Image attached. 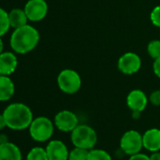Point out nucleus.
<instances>
[{"instance_id":"f257e3e1","label":"nucleus","mask_w":160,"mask_h":160,"mask_svg":"<svg viewBox=\"0 0 160 160\" xmlns=\"http://www.w3.org/2000/svg\"><path fill=\"white\" fill-rule=\"evenodd\" d=\"M39 31L32 26L26 25L15 28L11 37V47L18 54H27L32 51L39 43Z\"/></svg>"},{"instance_id":"f03ea898","label":"nucleus","mask_w":160,"mask_h":160,"mask_svg":"<svg viewBox=\"0 0 160 160\" xmlns=\"http://www.w3.org/2000/svg\"><path fill=\"white\" fill-rule=\"evenodd\" d=\"M7 127L12 130H24L31 124L33 114L25 104L14 103L8 106L3 112Z\"/></svg>"},{"instance_id":"7ed1b4c3","label":"nucleus","mask_w":160,"mask_h":160,"mask_svg":"<svg viewBox=\"0 0 160 160\" xmlns=\"http://www.w3.org/2000/svg\"><path fill=\"white\" fill-rule=\"evenodd\" d=\"M71 140L74 147L92 150L97 143L98 136L92 126L87 124H78L71 132Z\"/></svg>"},{"instance_id":"20e7f679","label":"nucleus","mask_w":160,"mask_h":160,"mask_svg":"<svg viewBox=\"0 0 160 160\" xmlns=\"http://www.w3.org/2000/svg\"><path fill=\"white\" fill-rule=\"evenodd\" d=\"M28 128L30 137L38 142H44L50 139L54 133L53 122L43 116L33 119Z\"/></svg>"},{"instance_id":"39448f33","label":"nucleus","mask_w":160,"mask_h":160,"mask_svg":"<svg viewBox=\"0 0 160 160\" xmlns=\"http://www.w3.org/2000/svg\"><path fill=\"white\" fill-rule=\"evenodd\" d=\"M81 77L76 71L72 69H64L58 76V85L59 90L67 94L76 93L81 88Z\"/></svg>"},{"instance_id":"423d86ee","label":"nucleus","mask_w":160,"mask_h":160,"mask_svg":"<svg viewBox=\"0 0 160 160\" xmlns=\"http://www.w3.org/2000/svg\"><path fill=\"white\" fill-rule=\"evenodd\" d=\"M121 150L128 155H133L140 152L143 148L142 135L137 130L126 131L120 139Z\"/></svg>"},{"instance_id":"0eeeda50","label":"nucleus","mask_w":160,"mask_h":160,"mask_svg":"<svg viewBox=\"0 0 160 160\" xmlns=\"http://www.w3.org/2000/svg\"><path fill=\"white\" fill-rule=\"evenodd\" d=\"M24 11L29 21L39 22L45 18L48 12V5L45 0H28Z\"/></svg>"},{"instance_id":"6e6552de","label":"nucleus","mask_w":160,"mask_h":160,"mask_svg":"<svg viewBox=\"0 0 160 160\" xmlns=\"http://www.w3.org/2000/svg\"><path fill=\"white\" fill-rule=\"evenodd\" d=\"M140 67L141 59L134 52L124 53L118 60V69L124 74H134L139 71Z\"/></svg>"},{"instance_id":"1a4fd4ad","label":"nucleus","mask_w":160,"mask_h":160,"mask_svg":"<svg viewBox=\"0 0 160 160\" xmlns=\"http://www.w3.org/2000/svg\"><path fill=\"white\" fill-rule=\"evenodd\" d=\"M54 124L59 131L72 132L78 125V118L72 111L61 110L55 116Z\"/></svg>"},{"instance_id":"9d476101","label":"nucleus","mask_w":160,"mask_h":160,"mask_svg":"<svg viewBox=\"0 0 160 160\" xmlns=\"http://www.w3.org/2000/svg\"><path fill=\"white\" fill-rule=\"evenodd\" d=\"M48 160H68L69 152L66 144L58 139L49 141L46 148Z\"/></svg>"},{"instance_id":"9b49d317","label":"nucleus","mask_w":160,"mask_h":160,"mask_svg":"<svg viewBox=\"0 0 160 160\" xmlns=\"http://www.w3.org/2000/svg\"><path fill=\"white\" fill-rule=\"evenodd\" d=\"M148 101L149 99L141 90H133L126 97V105L132 111L142 112L146 108Z\"/></svg>"},{"instance_id":"f8f14e48","label":"nucleus","mask_w":160,"mask_h":160,"mask_svg":"<svg viewBox=\"0 0 160 160\" xmlns=\"http://www.w3.org/2000/svg\"><path fill=\"white\" fill-rule=\"evenodd\" d=\"M143 148L152 152L160 151V129L151 128L142 135Z\"/></svg>"},{"instance_id":"ddd939ff","label":"nucleus","mask_w":160,"mask_h":160,"mask_svg":"<svg viewBox=\"0 0 160 160\" xmlns=\"http://www.w3.org/2000/svg\"><path fill=\"white\" fill-rule=\"evenodd\" d=\"M17 64V58L13 53L3 52L0 54V74L1 75L12 74L15 71Z\"/></svg>"},{"instance_id":"4468645a","label":"nucleus","mask_w":160,"mask_h":160,"mask_svg":"<svg viewBox=\"0 0 160 160\" xmlns=\"http://www.w3.org/2000/svg\"><path fill=\"white\" fill-rule=\"evenodd\" d=\"M0 160H22L20 148L10 141L0 144Z\"/></svg>"},{"instance_id":"2eb2a0df","label":"nucleus","mask_w":160,"mask_h":160,"mask_svg":"<svg viewBox=\"0 0 160 160\" xmlns=\"http://www.w3.org/2000/svg\"><path fill=\"white\" fill-rule=\"evenodd\" d=\"M14 94V84L9 75L0 74V101L10 100Z\"/></svg>"},{"instance_id":"dca6fc26","label":"nucleus","mask_w":160,"mask_h":160,"mask_svg":"<svg viewBox=\"0 0 160 160\" xmlns=\"http://www.w3.org/2000/svg\"><path fill=\"white\" fill-rule=\"evenodd\" d=\"M9 21H10L11 28H18L28 25V18L24 10L13 9L9 12Z\"/></svg>"},{"instance_id":"f3484780","label":"nucleus","mask_w":160,"mask_h":160,"mask_svg":"<svg viewBox=\"0 0 160 160\" xmlns=\"http://www.w3.org/2000/svg\"><path fill=\"white\" fill-rule=\"evenodd\" d=\"M27 160H48L46 150L42 147L32 148L28 153Z\"/></svg>"},{"instance_id":"a211bd4d","label":"nucleus","mask_w":160,"mask_h":160,"mask_svg":"<svg viewBox=\"0 0 160 160\" xmlns=\"http://www.w3.org/2000/svg\"><path fill=\"white\" fill-rule=\"evenodd\" d=\"M88 160H112V157L107 151L93 148L89 152Z\"/></svg>"},{"instance_id":"6ab92c4d","label":"nucleus","mask_w":160,"mask_h":160,"mask_svg":"<svg viewBox=\"0 0 160 160\" xmlns=\"http://www.w3.org/2000/svg\"><path fill=\"white\" fill-rule=\"evenodd\" d=\"M89 152L90 150L74 147L72 150L70 151L68 160H88Z\"/></svg>"},{"instance_id":"aec40b11","label":"nucleus","mask_w":160,"mask_h":160,"mask_svg":"<svg viewBox=\"0 0 160 160\" xmlns=\"http://www.w3.org/2000/svg\"><path fill=\"white\" fill-rule=\"evenodd\" d=\"M10 28L11 25L9 21V13L2 8H0V37L7 33Z\"/></svg>"},{"instance_id":"412c9836","label":"nucleus","mask_w":160,"mask_h":160,"mask_svg":"<svg viewBox=\"0 0 160 160\" xmlns=\"http://www.w3.org/2000/svg\"><path fill=\"white\" fill-rule=\"evenodd\" d=\"M147 52H148L149 56L153 59L160 58V40L151 41L148 43Z\"/></svg>"},{"instance_id":"4be33fe9","label":"nucleus","mask_w":160,"mask_h":160,"mask_svg":"<svg viewBox=\"0 0 160 160\" xmlns=\"http://www.w3.org/2000/svg\"><path fill=\"white\" fill-rule=\"evenodd\" d=\"M150 19L154 27L160 28V6H156L152 9L150 14Z\"/></svg>"},{"instance_id":"5701e85b","label":"nucleus","mask_w":160,"mask_h":160,"mask_svg":"<svg viewBox=\"0 0 160 160\" xmlns=\"http://www.w3.org/2000/svg\"><path fill=\"white\" fill-rule=\"evenodd\" d=\"M149 101L152 105L155 106V107H159L160 106V89L157 91H153L149 97Z\"/></svg>"},{"instance_id":"b1692460","label":"nucleus","mask_w":160,"mask_h":160,"mask_svg":"<svg viewBox=\"0 0 160 160\" xmlns=\"http://www.w3.org/2000/svg\"><path fill=\"white\" fill-rule=\"evenodd\" d=\"M128 160H150V156L145 154V153L138 152L136 154L130 155Z\"/></svg>"},{"instance_id":"393cba45","label":"nucleus","mask_w":160,"mask_h":160,"mask_svg":"<svg viewBox=\"0 0 160 160\" xmlns=\"http://www.w3.org/2000/svg\"><path fill=\"white\" fill-rule=\"evenodd\" d=\"M152 69H153V72L154 74L160 78V58L154 59L153 64H152Z\"/></svg>"},{"instance_id":"a878e982","label":"nucleus","mask_w":160,"mask_h":160,"mask_svg":"<svg viewBox=\"0 0 160 160\" xmlns=\"http://www.w3.org/2000/svg\"><path fill=\"white\" fill-rule=\"evenodd\" d=\"M149 156H150V160H160V151L152 152Z\"/></svg>"},{"instance_id":"bb28decb","label":"nucleus","mask_w":160,"mask_h":160,"mask_svg":"<svg viewBox=\"0 0 160 160\" xmlns=\"http://www.w3.org/2000/svg\"><path fill=\"white\" fill-rule=\"evenodd\" d=\"M6 126H7V123H6L4 115H3V114H0V130L4 129Z\"/></svg>"},{"instance_id":"cd10ccee","label":"nucleus","mask_w":160,"mask_h":160,"mask_svg":"<svg viewBox=\"0 0 160 160\" xmlns=\"http://www.w3.org/2000/svg\"><path fill=\"white\" fill-rule=\"evenodd\" d=\"M9 142V137L6 134H0V144Z\"/></svg>"},{"instance_id":"c85d7f7f","label":"nucleus","mask_w":160,"mask_h":160,"mask_svg":"<svg viewBox=\"0 0 160 160\" xmlns=\"http://www.w3.org/2000/svg\"><path fill=\"white\" fill-rule=\"evenodd\" d=\"M3 48H4L3 42H2V40H1V38H0V54L3 53Z\"/></svg>"}]
</instances>
